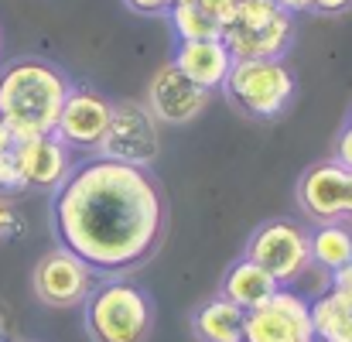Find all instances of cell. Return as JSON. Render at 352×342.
<instances>
[{"instance_id":"obj_25","label":"cell","mask_w":352,"mask_h":342,"mask_svg":"<svg viewBox=\"0 0 352 342\" xmlns=\"http://www.w3.org/2000/svg\"><path fill=\"white\" fill-rule=\"evenodd\" d=\"M342 220L352 223V168H349V178H346V209H342Z\"/></svg>"},{"instance_id":"obj_10","label":"cell","mask_w":352,"mask_h":342,"mask_svg":"<svg viewBox=\"0 0 352 342\" xmlns=\"http://www.w3.org/2000/svg\"><path fill=\"white\" fill-rule=\"evenodd\" d=\"M110 114H113V103L107 96L86 86H72L55 123V137L69 151H96L110 127Z\"/></svg>"},{"instance_id":"obj_24","label":"cell","mask_w":352,"mask_h":342,"mask_svg":"<svg viewBox=\"0 0 352 342\" xmlns=\"http://www.w3.org/2000/svg\"><path fill=\"white\" fill-rule=\"evenodd\" d=\"M274 3H277L280 10H287L291 17H294V14H305V10H311V0H274Z\"/></svg>"},{"instance_id":"obj_8","label":"cell","mask_w":352,"mask_h":342,"mask_svg":"<svg viewBox=\"0 0 352 342\" xmlns=\"http://www.w3.org/2000/svg\"><path fill=\"white\" fill-rule=\"evenodd\" d=\"M157 120L151 116L147 107L140 103H113L110 114V127L100 140V158L110 161H123V164H137L147 168L157 158Z\"/></svg>"},{"instance_id":"obj_12","label":"cell","mask_w":352,"mask_h":342,"mask_svg":"<svg viewBox=\"0 0 352 342\" xmlns=\"http://www.w3.org/2000/svg\"><path fill=\"white\" fill-rule=\"evenodd\" d=\"M147 110L154 120L182 127L192 123L195 116L209 107V93L202 86H195L175 62H168L164 69H157V76L151 79V93H147Z\"/></svg>"},{"instance_id":"obj_4","label":"cell","mask_w":352,"mask_h":342,"mask_svg":"<svg viewBox=\"0 0 352 342\" xmlns=\"http://www.w3.org/2000/svg\"><path fill=\"white\" fill-rule=\"evenodd\" d=\"M219 41L236 62L243 58H280L294 41V17L274 0H239Z\"/></svg>"},{"instance_id":"obj_9","label":"cell","mask_w":352,"mask_h":342,"mask_svg":"<svg viewBox=\"0 0 352 342\" xmlns=\"http://www.w3.org/2000/svg\"><path fill=\"white\" fill-rule=\"evenodd\" d=\"M100 284V274L65 246L45 253L34 267V295L52 308H76Z\"/></svg>"},{"instance_id":"obj_13","label":"cell","mask_w":352,"mask_h":342,"mask_svg":"<svg viewBox=\"0 0 352 342\" xmlns=\"http://www.w3.org/2000/svg\"><path fill=\"white\" fill-rule=\"evenodd\" d=\"M346 178L349 168H342L339 161L311 164L298 182V206L305 209V216H311L315 223H339L346 209Z\"/></svg>"},{"instance_id":"obj_11","label":"cell","mask_w":352,"mask_h":342,"mask_svg":"<svg viewBox=\"0 0 352 342\" xmlns=\"http://www.w3.org/2000/svg\"><path fill=\"white\" fill-rule=\"evenodd\" d=\"M10 154H14V164H17V171H21L24 189L55 192V189L69 178V171L76 168V164H72V151H69L55 133L14 140Z\"/></svg>"},{"instance_id":"obj_2","label":"cell","mask_w":352,"mask_h":342,"mask_svg":"<svg viewBox=\"0 0 352 342\" xmlns=\"http://www.w3.org/2000/svg\"><path fill=\"white\" fill-rule=\"evenodd\" d=\"M72 83L45 58H14L0 69V120L14 140L55 133Z\"/></svg>"},{"instance_id":"obj_7","label":"cell","mask_w":352,"mask_h":342,"mask_svg":"<svg viewBox=\"0 0 352 342\" xmlns=\"http://www.w3.org/2000/svg\"><path fill=\"white\" fill-rule=\"evenodd\" d=\"M243 342H318L311 301L291 288H277L263 305L243 312Z\"/></svg>"},{"instance_id":"obj_5","label":"cell","mask_w":352,"mask_h":342,"mask_svg":"<svg viewBox=\"0 0 352 342\" xmlns=\"http://www.w3.org/2000/svg\"><path fill=\"white\" fill-rule=\"evenodd\" d=\"M223 89L246 116L274 120L294 100V72L280 58H243L233 62Z\"/></svg>"},{"instance_id":"obj_20","label":"cell","mask_w":352,"mask_h":342,"mask_svg":"<svg viewBox=\"0 0 352 342\" xmlns=\"http://www.w3.org/2000/svg\"><path fill=\"white\" fill-rule=\"evenodd\" d=\"M133 14H147V17H154V14H168V7H171V0H123Z\"/></svg>"},{"instance_id":"obj_21","label":"cell","mask_w":352,"mask_h":342,"mask_svg":"<svg viewBox=\"0 0 352 342\" xmlns=\"http://www.w3.org/2000/svg\"><path fill=\"white\" fill-rule=\"evenodd\" d=\"M17 229H21V220H17V213L10 209V202H7V199H0V239L14 236Z\"/></svg>"},{"instance_id":"obj_16","label":"cell","mask_w":352,"mask_h":342,"mask_svg":"<svg viewBox=\"0 0 352 342\" xmlns=\"http://www.w3.org/2000/svg\"><path fill=\"white\" fill-rule=\"evenodd\" d=\"M277 288H280V284H277L263 267H256L253 260L243 257V260H236L233 267L226 270V277H223V284H219V298H226V301H233L236 308L250 312V308L263 305Z\"/></svg>"},{"instance_id":"obj_6","label":"cell","mask_w":352,"mask_h":342,"mask_svg":"<svg viewBox=\"0 0 352 342\" xmlns=\"http://www.w3.org/2000/svg\"><path fill=\"white\" fill-rule=\"evenodd\" d=\"M246 260L263 267L280 288H291L301 281L311 267V250H308V229L291 220H270L253 229L246 243Z\"/></svg>"},{"instance_id":"obj_17","label":"cell","mask_w":352,"mask_h":342,"mask_svg":"<svg viewBox=\"0 0 352 342\" xmlns=\"http://www.w3.org/2000/svg\"><path fill=\"white\" fill-rule=\"evenodd\" d=\"M192 332L199 342H243V308L226 298H212L195 308Z\"/></svg>"},{"instance_id":"obj_19","label":"cell","mask_w":352,"mask_h":342,"mask_svg":"<svg viewBox=\"0 0 352 342\" xmlns=\"http://www.w3.org/2000/svg\"><path fill=\"white\" fill-rule=\"evenodd\" d=\"M24 182H21V171L14 164V154H0V192H21Z\"/></svg>"},{"instance_id":"obj_15","label":"cell","mask_w":352,"mask_h":342,"mask_svg":"<svg viewBox=\"0 0 352 342\" xmlns=\"http://www.w3.org/2000/svg\"><path fill=\"white\" fill-rule=\"evenodd\" d=\"M195 86H202L206 93H216L226 86V76L233 69V55L219 38H206V41H182L175 58H171Z\"/></svg>"},{"instance_id":"obj_22","label":"cell","mask_w":352,"mask_h":342,"mask_svg":"<svg viewBox=\"0 0 352 342\" xmlns=\"http://www.w3.org/2000/svg\"><path fill=\"white\" fill-rule=\"evenodd\" d=\"M336 161H339L342 168H352V120H349V127L342 130V137H339V147H336Z\"/></svg>"},{"instance_id":"obj_18","label":"cell","mask_w":352,"mask_h":342,"mask_svg":"<svg viewBox=\"0 0 352 342\" xmlns=\"http://www.w3.org/2000/svg\"><path fill=\"white\" fill-rule=\"evenodd\" d=\"M308 250H311V264H318L329 274L349 267L352 264V226L346 220H339V223H318L315 233H308Z\"/></svg>"},{"instance_id":"obj_1","label":"cell","mask_w":352,"mask_h":342,"mask_svg":"<svg viewBox=\"0 0 352 342\" xmlns=\"http://www.w3.org/2000/svg\"><path fill=\"white\" fill-rule=\"evenodd\" d=\"M58 246L96 274L120 277L154 257L164 233V195L147 168L89 158L52 195Z\"/></svg>"},{"instance_id":"obj_23","label":"cell","mask_w":352,"mask_h":342,"mask_svg":"<svg viewBox=\"0 0 352 342\" xmlns=\"http://www.w3.org/2000/svg\"><path fill=\"white\" fill-rule=\"evenodd\" d=\"M352 0H311V10H318V14H339V10H346Z\"/></svg>"},{"instance_id":"obj_26","label":"cell","mask_w":352,"mask_h":342,"mask_svg":"<svg viewBox=\"0 0 352 342\" xmlns=\"http://www.w3.org/2000/svg\"><path fill=\"white\" fill-rule=\"evenodd\" d=\"M14 147V137H10V130L3 127V120H0V154H7Z\"/></svg>"},{"instance_id":"obj_14","label":"cell","mask_w":352,"mask_h":342,"mask_svg":"<svg viewBox=\"0 0 352 342\" xmlns=\"http://www.w3.org/2000/svg\"><path fill=\"white\" fill-rule=\"evenodd\" d=\"M318 342H352V264L332 274V284L311 301Z\"/></svg>"},{"instance_id":"obj_3","label":"cell","mask_w":352,"mask_h":342,"mask_svg":"<svg viewBox=\"0 0 352 342\" xmlns=\"http://www.w3.org/2000/svg\"><path fill=\"white\" fill-rule=\"evenodd\" d=\"M82 319L93 342H147L154 329L151 298L126 277L100 281L82 301Z\"/></svg>"}]
</instances>
